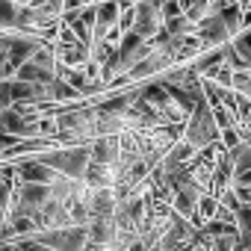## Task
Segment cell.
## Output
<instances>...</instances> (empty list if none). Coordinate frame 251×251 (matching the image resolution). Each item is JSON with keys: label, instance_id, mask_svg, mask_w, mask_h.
<instances>
[{"label": "cell", "instance_id": "obj_14", "mask_svg": "<svg viewBox=\"0 0 251 251\" xmlns=\"http://www.w3.org/2000/svg\"><path fill=\"white\" fill-rule=\"evenodd\" d=\"M233 222L239 227V236H251V204H239V210L233 213Z\"/></svg>", "mask_w": 251, "mask_h": 251}, {"label": "cell", "instance_id": "obj_12", "mask_svg": "<svg viewBox=\"0 0 251 251\" xmlns=\"http://www.w3.org/2000/svg\"><path fill=\"white\" fill-rule=\"evenodd\" d=\"M0 30H18V3L0 0Z\"/></svg>", "mask_w": 251, "mask_h": 251}, {"label": "cell", "instance_id": "obj_7", "mask_svg": "<svg viewBox=\"0 0 251 251\" xmlns=\"http://www.w3.org/2000/svg\"><path fill=\"white\" fill-rule=\"evenodd\" d=\"M227 45V42H225ZM225 45H219V48H201L192 59H189V65L201 74V77H210L222 62H225Z\"/></svg>", "mask_w": 251, "mask_h": 251}, {"label": "cell", "instance_id": "obj_11", "mask_svg": "<svg viewBox=\"0 0 251 251\" xmlns=\"http://www.w3.org/2000/svg\"><path fill=\"white\" fill-rule=\"evenodd\" d=\"M227 154H230V160H233V175H239V172H248V169H251V142L239 139L233 148H227Z\"/></svg>", "mask_w": 251, "mask_h": 251}, {"label": "cell", "instance_id": "obj_6", "mask_svg": "<svg viewBox=\"0 0 251 251\" xmlns=\"http://www.w3.org/2000/svg\"><path fill=\"white\" fill-rule=\"evenodd\" d=\"M163 0H136V21L130 30H136L139 36L151 39L160 27H163V12H160Z\"/></svg>", "mask_w": 251, "mask_h": 251}, {"label": "cell", "instance_id": "obj_1", "mask_svg": "<svg viewBox=\"0 0 251 251\" xmlns=\"http://www.w3.org/2000/svg\"><path fill=\"white\" fill-rule=\"evenodd\" d=\"M180 139H186L195 151L210 145V142H219V124H216V115H213V106L207 100V95H201L192 106V112L183 118V133Z\"/></svg>", "mask_w": 251, "mask_h": 251}, {"label": "cell", "instance_id": "obj_8", "mask_svg": "<svg viewBox=\"0 0 251 251\" xmlns=\"http://www.w3.org/2000/svg\"><path fill=\"white\" fill-rule=\"evenodd\" d=\"M53 74H56V68H53V65H42V62H36V59H27V62H21V65L15 68V74H12V77L27 80V83H50V80H53Z\"/></svg>", "mask_w": 251, "mask_h": 251}, {"label": "cell", "instance_id": "obj_2", "mask_svg": "<svg viewBox=\"0 0 251 251\" xmlns=\"http://www.w3.org/2000/svg\"><path fill=\"white\" fill-rule=\"evenodd\" d=\"M50 169H56L59 175H68L74 180H83L86 166L92 160V142H71V145H56L50 151L39 154Z\"/></svg>", "mask_w": 251, "mask_h": 251}, {"label": "cell", "instance_id": "obj_10", "mask_svg": "<svg viewBox=\"0 0 251 251\" xmlns=\"http://www.w3.org/2000/svg\"><path fill=\"white\" fill-rule=\"evenodd\" d=\"M216 12L222 15V21H225L227 33H230V39H233V36L242 30V6H239V0H233V3H225V6H219Z\"/></svg>", "mask_w": 251, "mask_h": 251}, {"label": "cell", "instance_id": "obj_4", "mask_svg": "<svg viewBox=\"0 0 251 251\" xmlns=\"http://www.w3.org/2000/svg\"><path fill=\"white\" fill-rule=\"evenodd\" d=\"M207 189L195 180V177H189V180H183V183H177L175 189H172V210L175 213H180V216H186L189 222H192V216H195V207H198V198L204 195Z\"/></svg>", "mask_w": 251, "mask_h": 251}, {"label": "cell", "instance_id": "obj_5", "mask_svg": "<svg viewBox=\"0 0 251 251\" xmlns=\"http://www.w3.org/2000/svg\"><path fill=\"white\" fill-rule=\"evenodd\" d=\"M192 33L198 36L201 48H219V45L230 42V33H227V27H225V21H222L219 12H210V15H204L201 21H195Z\"/></svg>", "mask_w": 251, "mask_h": 251}, {"label": "cell", "instance_id": "obj_13", "mask_svg": "<svg viewBox=\"0 0 251 251\" xmlns=\"http://www.w3.org/2000/svg\"><path fill=\"white\" fill-rule=\"evenodd\" d=\"M163 27L169 30V36H186V33H192V21L180 12V15H175V18H169V21H163Z\"/></svg>", "mask_w": 251, "mask_h": 251}, {"label": "cell", "instance_id": "obj_9", "mask_svg": "<svg viewBox=\"0 0 251 251\" xmlns=\"http://www.w3.org/2000/svg\"><path fill=\"white\" fill-rule=\"evenodd\" d=\"M216 210H219V195H213V192H204V195L198 198V207H195L192 225H195V227H201L204 222H210V219L216 216Z\"/></svg>", "mask_w": 251, "mask_h": 251}, {"label": "cell", "instance_id": "obj_3", "mask_svg": "<svg viewBox=\"0 0 251 251\" xmlns=\"http://www.w3.org/2000/svg\"><path fill=\"white\" fill-rule=\"evenodd\" d=\"M42 248H56V251H80L86 248V225H62V227H42L33 233Z\"/></svg>", "mask_w": 251, "mask_h": 251}, {"label": "cell", "instance_id": "obj_15", "mask_svg": "<svg viewBox=\"0 0 251 251\" xmlns=\"http://www.w3.org/2000/svg\"><path fill=\"white\" fill-rule=\"evenodd\" d=\"M12 3H18V6H24V3H33V0H12Z\"/></svg>", "mask_w": 251, "mask_h": 251}]
</instances>
